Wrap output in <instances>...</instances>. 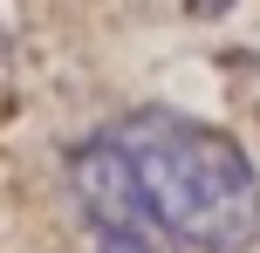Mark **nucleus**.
Masks as SVG:
<instances>
[{
  "label": "nucleus",
  "instance_id": "1",
  "mask_svg": "<svg viewBox=\"0 0 260 253\" xmlns=\"http://www.w3.org/2000/svg\"><path fill=\"white\" fill-rule=\"evenodd\" d=\"M144 212L185 253H247L260 240V171L226 130L178 110H130L110 123Z\"/></svg>",
  "mask_w": 260,
  "mask_h": 253
},
{
  "label": "nucleus",
  "instance_id": "2",
  "mask_svg": "<svg viewBox=\"0 0 260 253\" xmlns=\"http://www.w3.org/2000/svg\"><path fill=\"white\" fill-rule=\"evenodd\" d=\"M89 253H178V246L144 240V233H103V226H89Z\"/></svg>",
  "mask_w": 260,
  "mask_h": 253
},
{
  "label": "nucleus",
  "instance_id": "3",
  "mask_svg": "<svg viewBox=\"0 0 260 253\" xmlns=\"http://www.w3.org/2000/svg\"><path fill=\"white\" fill-rule=\"evenodd\" d=\"M192 7H199V14H219V7H226V0H192Z\"/></svg>",
  "mask_w": 260,
  "mask_h": 253
}]
</instances>
